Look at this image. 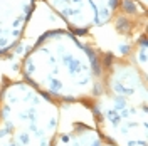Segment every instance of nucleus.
Listing matches in <instances>:
<instances>
[{
  "mask_svg": "<svg viewBox=\"0 0 148 146\" xmlns=\"http://www.w3.org/2000/svg\"><path fill=\"white\" fill-rule=\"evenodd\" d=\"M59 121V104L25 81L0 82V146H52Z\"/></svg>",
  "mask_w": 148,
  "mask_h": 146,
  "instance_id": "obj_4",
  "label": "nucleus"
},
{
  "mask_svg": "<svg viewBox=\"0 0 148 146\" xmlns=\"http://www.w3.org/2000/svg\"><path fill=\"white\" fill-rule=\"evenodd\" d=\"M52 146H118L106 139L94 126L84 123H74L66 131H59Z\"/></svg>",
  "mask_w": 148,
  "mask_h": 146,
  "instance_id": "obj_6",
  "label": "nucleus"
},
{
  "mask_svg": "<svg viewBox=\"0 0 148 146\" xmlns=\"http://www.w3.org/2000/svg\"><path fill=\"white\" fill-rule=\"evenodd\" d=\"M135 2H136V3H140L143 9H147V0H135Z\"/></svg>",
  "mask_w": 148,
  "mask_h": 146,
  "instance_id": "obj_7",
  "label": "nucleus"
},
{
  "mask_svg": "<svg viewBox=\"0 0 148 146\" xmlns=\"http://www.w3.org/2000/svg\"><path fill=\"white\" fill-rule=\"evenodd\" d=\"M56 15L64 20L67 30L88 40L98 39L101 42L110 27L113 39V54L116 57H128L131 49L141 37L147 35V9L135 0H44Z\"/></svg>",
  "mask_w": 148,
  "mask_h": 146,
  "instance_id": "obj_3",
  "label": "nucleus"
},
{
  "mask_svg": "<svg viewBox=\"0 0 148 146\" xmlns=\"http://www.w3.org/2000/svg\"><path fill=\"white\" fill-rule=\"evenodd\" d=\"M147 76L128 57L110 54L101 94L88 109L94 128L118 146H147Z\"/></svg>",
  "mask_w": 148,
  "mask_h": 146,
  "instance_id": "obj_2",
  "label": "nucleus"
},
{
  "mask_svg": "<svg viewBox=\"0 0 148 146\" xmlns=\"http://www.w3.org/2000/svg\"><path fill=\"white\" fill-rule=\"evenodd\" d=\"M37 0H0V57L22 40Z\"/></svg>",
  "mask_w": 148,
  "mask_h": 146,
  "instance_id": "obj_5",
  "label": "nucleus"
},
{
  "mask_svg": "<svg viewBox=\"0 0 148 146\" xmlns=\"http://www.w3.org/2000/svg\"><path fill=\"white\" fill-rule=\"evenodd\" d=\"M110 54L67 29L47 30L20 62L22 81L56 104L89 108L101 94Z\"/></svg>",
  "mask_w": 148,
  "mask_h": 146,
  "instance_id": "obj_1",
  "label": "nucleus"
}]
</instances>
